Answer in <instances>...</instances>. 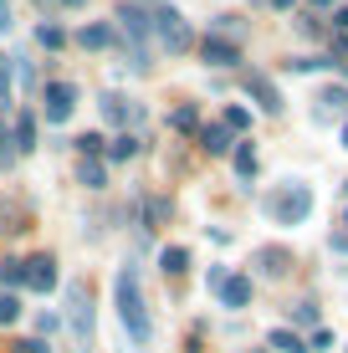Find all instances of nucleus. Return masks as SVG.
Returning a JSON list of instances; mask_svg holds the SVG:
<instances>
[{
  "mask_svg": "<svg viewBox=\"0 0 348 353\" xmlns=\"http://www.w3.org/2000/svg\"><path fill=\"white\" fill-rule=\"evenodd\" d=\"M57 327L67 333L72 353H92V327H98V312H92V287L88 282H67V312L57 318Z\"/></svg>",
  "mask_w": 348,
  "mask_h": 353,
  "instance_id": "nucleus-1",
  "label": "nucleus"
},
{
  "mask_svg": "<svg viewBox=\"0 0 348 353\" xmlns=\"http://www.w3.org/2000/svg\"><path fill=\"white\" fill-rule=\"evenodd\" d=\"M118 21L128 36V67L149 72V36H154V0H118Z\"/></svg>",
  "mask_w": 348,
  "mask_h": 353,
  "instance_id": "nucleus-2",
  "label": "nucleus"
},
{
  "mask_svg": "<svg viewBox=\"0 0 348 353\" xmlns=\"http://www.w3.org/2000/svg\"><path fill=\"white\" fill-rule=\"evenodd\" d=\"M113 302H118V318H123L128 338H134V343H149V338H154V323H149V307H143V292H139V272H134V266H123V272H118Z\"/></svg>",
  "mask_w": 348,
  "mask_h": 353,
  "instance_id": "nucleus-3",
  "label": "nucleus"
},
{
  "mask_svg": "<svg viewBox=\"0 0 348 353\" xmlns=\"http://www.w3.org/2000/svg\"><path fill=\"white\" fill-rule=\"evenodd\" d=\"M261 210H267L277 225H303L307 215H313V190L297 185V179H287V185H277L267 200H261Z\"/></svg>",
  "mask_w": 348,
  "mask_h": 353,
  "instance_id": "nucleus-4",
  "label": "nucleus"
},
{
  "mask_svg": "<svg viewBox=\"0 0 348 353\" xmlns=\"http://www.w3.org/2000/svg\"><path fill=\"white\" fill-rule=\"evenodd\" d=\"M154 36H159V46L170 57H185L190 46H195V31H190V21L179 16L170 0H154Z\"/></svg>",
  "mask_w": 348,
  "mask_h": 353,
  "instance_id": "nucleus-5",
  "label": "nucleus"
},
{
  "mask_svg": "<svg viewBox=\"0 0 348 353\" xmlns=\"http://www.w3.org/2000/svg\"><path fill=\"white\" fill-rule=\"evenodd\" d=\"M98 108H103V118L113 128H143V123H149V108L134 103V97H123V92H103Z\"/></svg>",
  "mask_w": 348,
  "mask_h": 353,
  "instance_id": "nucleus-6",
  "label": "nucleus"
},
{
  "mask_svg": "<svg viewBox=\"0 0 348 353\" xmlns=\"http://www.w3.org/2000/svg\"><path fill=\"white\" fill-rule=\"evenodd\" d=\"M246 92L256 97V108H261V113H272V118L282 113V92L272 88V77H267V72H246Z\"/></svg>",
  "mask_w": 348,
  "mask_h": 353,
  "instance_id": "nucleus-7",
  "label": "nucleus"
},
{
  "mask_svg": "<svg viewBox=\"0 0 348 353\" xmlns=\"http://www.w3.org/2000/svg\"><path fill=\"white\" fill-rule=\"evenodd\" d=\"M72 108H77V88H72V82H52V88H46V118H52V123H67Z\"/></svg>",
  "mask_w": 348,
  "mask_h": 353,
  "instance_id": "nucleus-8",
  "label": "nucleus"
},
{
  "mask_svg": "<svg viewBox=\"0 0 348 353\" xmlns=\"http://www.w3.org/2000/svg\"><path fill=\"white\" fill-rule=\"evenodd\" d=\"M200 57H205V67H236L241 62V46L225 41V36H205V41H200Z\"/></svg>",
  "mask_w": 348,
  "mask_h": 353,
  "instance_id": "nucleus-9",
  "label": "nucleus"
},
{
  "mask_svg": "<svg viewBox=\"0 0 348 353\" xmlns=\"http://www.w3.org/2000/svg\"><path fill=\"white\" fill-rule=\"evenodd\" d=\"M26 287L36 292V297L57 292V261H52V256H31V261H26Z\"/></svg>",
  "mask_w": 348,
  "mask_h": 353,
  "instance_id": "nucleus-10",
  "label": "nucleus"
},
{
  "mask_svg": "<svg viewBox=\"0 0 348 353\" xmlns=\"http://www.w3.org/2000/svg\"><path fill=\"white\" fill-rule=\"evenodd\" d=\"M256 272H261V276H272V282H282V276L292 272V251H282V246H261V251H256Z\"/></svg>",
  "mask_w": 348,
  "mask_h": 353,
  "instance_id": "nucleus-11",
  "label": "nucleus"
},
{
  "mask_svg": "<svg viewBox=\"0 0 348 353\" xmlns=\"http://www.w3.org/2000/svg\"><path fill=\"white\" fill-rule=\"evenodd\" d=\"M77 41L88 46V52H113V46H118V31H113V26H82Z\"/></svg>",
  "mask_w": 348,
  "mask_h": 353,
  "instance_id": "nucleus-12",
  "label": "nucleus"
},
{
  "mask_svg": "<svg viewBox=\"0 0 348 353\" xmlns=\"http://www.w3.org/2000/svg\"><path fill=\"white\" fill-rule=\"evenodd\" d=\"M221 302L225 307H246L251 302V276H225L221 282Z\"/></svg>",
  "mask_w": 348,
  "mask_h": 353,
  "instance_id": "nucleus-13",
  "label": "nucleus"
},
{
  "mask_svg": "<svg viewBox=\"0 0 348 353\" xmlns=\"http://www.w3.org/2000/svg\"><path fill=\"white\" fill-rule=\"evenodd\" d=\"M200 143H205V154H231V149H236V143H231V128H225V123L200 128Z\"/></svg>",
  "mask_w": 348,
  "mask_h": 353,
  "instance_id": "nucleus-14",
  "label": "nucleus"
},
{
  "mask_svg": "<svg viewBox=\"0 0 348 353\" xmlns=\"http://www.w3.org/2000/svg\"><path fill=\"white\" fill-rule=\"evenodd\" d=\"M267 348H272V353H307V343L297 338V327H272Z\"/></svg>",
  "mask_w": 348,
  "mask_h": 353,
  "instance_id": "nucleus-15",
  "label": "nucleus"
},
{
  "mask_svg": "<svg viewBox=\"0 0 348 353\" xmlns=\"http://www.w3.org/2000/svg\"><path fill=\"white\" fill-rule=\"evenodd\" d=\"M333 113H348V88H323L318 92V118H333Z\"/></svg>",
  "mask_w": 348,
  "mask_h": 353,
  "instance_id": "nucleus-16",
  "label": "nucleus"
},
{
  "mask_svg": "<svg viewBox=\"0 0 348 353\" xmlns=\"http://www.w3.org/2000/svg\"><path fill=\"white\" fill-rule=\"evenodd\" d=\"M10 143H16V154H31V149H36V118H31V113L16 118V133H10Z\"/></svg>",
  "mask_w": 348,
  "mask_h": 353,
  "instance_id": "nucleus-17",
  "label": "nucleus"
},
{
  "mask_svg": "<svg viewBox=\"0 0 348 353\" xmlns=\"http://www.w3.org/2000/svg\"><path fill=\"white\" fill-rule=\"evenodd\" d=\"M159 266H164V276H185L190 272V251L185 246H164L159 251Z\"/></svg>",
  "mask_w": 348,
  "mask_h": 353,
  "instance_id": "nucleus-18",
  "label": "nucleus"
},
{
  "mask_svg": "<svg viewBox=\"0 0 348 353\" xmlns=\"http://www.w3.org/2000/svg\"><path fill=\"white\" fill-rule=\"evenodd\" d=\"M77 179H82L88 190H108V164H103V159H82V164H77Z\"/></svg>",
  "mask_w": 348,
  "mask_h": 353,
  "instance_id": "nucleus-19",
  "label": "nucleus"
},
{
  "mask_svg": "<svg viewBox=\"0 0 348 353\" xmlns=\"http://www.w3.org/2000/svg\"><path fill=\"white\" fill-rule=\"evenodd\" d=\"M236 174H241L246 185L256 179V149H251V143H236Z\"/></svg>",
  "mask_w": 348,
  "mask_h": 353,
  "instance_id": "nucleus-20",
  "label": "nucleus"
},
{
  "mask_svg": "<svg viewBox=\"0 0 348 353\" xmlns=\"http://www.w3.org/2000/svg\"><path fill=\"white\" fill-rule=\"evenodd\" d=\"M21 323V297L16 292H0V327H16Z\"/></svg>",
  "mask_w": 348,
  "mask_h": 353,
  "instance_id": "nucleus-21",
  "label": "nucleus"
},
{
  "mask_svg": "<svg viewBox=\"0 0 348 353\" xmlns=\"http://www.w3.org/2000/svg\"><path fill=\"white\" fill-rule=\"evenodd\" d=\"M134 154H139V139H134V133H118V139L108 143V159H134Z\"/></svg>",
  "mask_w": 348,
  "mask_h": 353,
  "instance_id": "nucleus-22",
  "label": "nucleus"
},
{
  "mask_svg": "<svg viewBox=\"0 0 348 353\" xmlns=\"http://www.w3.org/2000/svg\"><path fill=\"white\" fill-rule=\"evenodd\" d=\"M170 210H174V205L164 200V194H154V200H143V221H154V225H159V221H170Z\"/></svg>",
  "mask_w": 348,
  "mask_h": 353,
  "instance_id": "nucleus-23",
  "label": "nucleus"
},
{
  "mask_svg": "<svg viewBox=\"0 0 348 353\" xmlns=\"http://www.w3.org/2000/svg\"><path fill=\"white\" fill-rule=\"evenodd\" d=\"M36 41H41V46H52V52H57V46H67V31L46 21V26H36Z\"/></svg>",
  "mask_w": 348,
  "mask_h": 353,
  "instance_id": "nucleus-24",
  "label": "nucleus"
},
{
  "mask_svg": "<svg viewBox=\"0 0 348 353\" xmlns=\"http://www.w3.org/2000/svg\"><path fill=\"white\" fill-rule=\"evenodd\" d=\"M225 128H231V133H246V128H251V113H246L241 103H231V108H225Z\"/></svg>",
  "mask_w": 348,
  "mask_h": 353,
  "instance_id": "nucleus-25",
  "label": "nucleus"
},
{
  "mask_svg": "<svg viewBox=\"0 0 348 353\" xmlns=\"http://www.w3.org/2000/svg\"><path fill=\"white\" fill-rule=\"evenodd\" d=\"M0 276H6V287H10V292L26 287V261H6V272H0Z\"/></svg>",
  "mask_w": 348,
  "mask_h": 353,
  "instance_id": "nucleus-26",
  "label": "nucleus"
},
{
  "mask_svg": "<svg viewBox=\"0 0 348 353\" xmlns=\"http://www.w3.org/2000/svg\"><path fill=\"white\" fill-rule=\"evenodd\" d=\"M174 128H179V133H195V128H200V113H195V103H190V108H179V113H174Z\"/></svg>",
  "mask_w": 348,
  "mask_h": 353,
  "instance_id": "nucleus-27",
  "label": "nucleus"
},
{
  "mask_svg": "<svg viewBox=\"0 0 348 353\" xmlns=\"http://www.w3.org/2000/svg\"><path fill=\"white\" fill-rule=\"evenodd\" d=\"M292 323H297V327H318V307H313V302H297V307H292Z\"/></svg>",
  "mask_w": 348,
  "mask_h": 353,
  "instance_id": "nucleus-28",
  "label": "nucleus"
},
{
  "mask_svg": "<svg viewBox=\"0 0 348 353\" xmlns=\"http://www.w3.org/2000/svg\"><path fill=\"white\" fill-rule=\"evenodd\" d=\"M292 72H323V67H338V62H328V57H297V62H287Z\"/></svg>",
  "mask_w": 348,
  "mask_h": 353,
  "instance_id": "nucleus-29",
  "label": "nucleus"
},
{
  "mask_svg": "<svg viewBox=\"0 0 348 353\" xmlns=\"http://www.w3.org/2000/svg\"><path fill=\"white\" fill-rule=\"evenodd\" d=\"M77 149H82V159H98V154L108 149V143L98 139V133H82V139H77Z\"/></svg>",
  "mask_w": 348,
  "mask_h": 353,
  "instance_id": "nucleus-30",
  "label": "nucleus"
},
{
  "mask_svg": "<svg viewBox=\"0 0 348 353\" xmlns=\"http://www.w3.org/2000/svg\"><path fill=\"white\" fill-rule=\"evenodd\" d=\"M16 82H21V88H36V72H31V62H26V57H16Z\"/></svg>",
  "mask_w": 348,
  "mask_h": 353,
  "instance_id": "nucleus-31",
  "label": "nucleus"
},
{
  "mask_svg": "<svg viewBox=\"0 0 348 353\" xmlns=\"http://www.w3.org/2000/svg\"><path fill=\"white\" fill-rule=\"evenodd\" d=\"M323 348H333V333H328V327H313V343H307V353H323Z\"/></svg>",
  "mask_w": 348,
  "mask_h": 353,
  "instance_id": "nucleus-32",
  "label": "nucleus"
},
{
  "mask_svg": "<svg viewBox=\"0 0 348 353\" xmlns=\"http://www.w3.org/2000/svg\"><path fill=\"white\" fill-rule=\"evenodd\" d=\"M10 164H16V143H10L6 128H0V169H10Z\"/></svg>",
  "mask_w": 348,
  "mask_h": 353,
  "instance_id": "nucleus-33",
  "label": "nucleus"
},
{
  "mask_svg": "<svg viewBox=\"0 0 348 353\" xmlns=\"http://www.w3.org/2000/svg\"><path fill=\"white\" fill-rule=\"evenodd\" d=\"M0 103H10V57H0Z\"/></svg>",
  "mask_w": 348,
  "mask_h": 353,
  "instance_id": "nucleus-34",
  "label": "nucleus"
},
{
  "mask_svg": "<svg viewBox=\"0 0 348 353\" xmlns=\"http://www.w3.org/2000/svg\"><path fill=\"white\" fill-rule=\"evenodd\" d=\"M16 31V10H10V0H0V36Z\"/></svg>",
  "mask_w": 348,
  "mask_h": 353,
  "instance_id": "nucleus-35",
  "label": "nucleus"
},
{
  "mask_svg": "<svg viewBox=\"0 0 348 353\" xmlns=\"http://www.w3.org/2000/svg\"><path fill=\"white\" fill-rule=\"evenodd\" d=\"M16 353H52V348H46L41 338H21V343H16Z\"/></svg>",
  "mask_w": 348,
  "mask_h": 353,
  "instance_id": "nucleus-36",
  "label": "nucleus"
},
{
  "mask_svg": "<svg viewBox=\"0 0 348 353\" xmlns=\"http://www.w3.org/2000/svg\"><path fill=\"white\" fill-rule=\"evenodd\" d=\"M333 251H348V230H338V236H333Z\"/></svg>",
  "mask_w": 348,
  "mask_h": 353,
  "instance_id": "nucleus-37",
  "label": "nucleus"
},
{
  "mask_svg": "<svg viewBox=\"0 0 348 353\" xmlns=\"http://www.w3.org/2000/svg\"><path fill=\"white\" fill-rule=\"evenodd\" d=\"M272 6H277V10H292V6H297V0H272Z\"/></svg>",
  "mask_w": 348,
  "mask_h": 353,
  "instance_id": "nucleus-38",
  "label": "nucleus"
},
{
  "mask_svg": "<svg viewBox=\"0 0 348 353\" xmlns=\"http://www.w3.org/2000/svg\"><path fill=\"white\" fill-rule=\"evenodd\" d=\"M307 6H318V10H323V6H333V0H307Z\"/></svg>",
  "mask_w": 348,
  "mask_h": 353,
  "instance_id": "nucleus-39",
  "label": "nucleus"
},
{
  "mask_svg": "<svg viewBox=\"0 0 348 353\" xmlns=\"http://www.w3.org/2000/svg\"><path fill=\"white\" fill-rule=\"evenodd\" d=\"M67 6H82V0H67Z\"/></svg>",
  "mask_w": 348,
  "mask_h": 353,
  "instance_id": "nucleus-40",
  "label": "nucleus"
},
{
  "mask_svg": "<svg viewBox=\"0 0 348 353\" xmlns=\"http://www.w3.org/2000/svg\"><path fill=\"white\" fill-rule=\"evenodd\" d=\"M343 143H348V128H343Z\"/></svg>",
  "mask_w": 348,
  "mask_h": 353,
  "instance_id": "nucleus-41",
  "label": "nucleus"
},
{
  "mask_svg": "<svg viewBox=\"0 0 348 353\" xmlns=\"http://www.w3.org/2000/svg\"><path fill=\"white\" fill-rule=\"evenodd\" d=\"M343 190H348V185H343Z\"/></svg>",
  "mask_w": 348,
  "mask_h": 353,
  "instance_id": "nucleus-42",
  "label": "nucleus"
}]
</instances>
